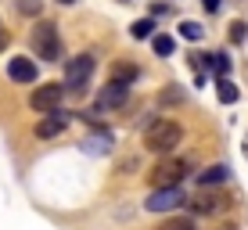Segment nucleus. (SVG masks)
I'll use <instances>...</instances> for the list:
<instances>
[{
    "mask_svg": "<svg viewBox=\"0 0 248 230\" xmlns=\"http://www.w3.org/2000/svg\"><path fill=\"white\" fill-rule=\"evenodd\" d=\"M180 140H184V130L173 119H155V123H148V130H144V144H148V151H155V155H173V151L180 148Z\"/></svg>",
    "mask_w": 248,
    "mask_h": 230,
    "instance_id": "1",
    "label": "nucleus"
},
{
    "mask_svg": "<svg viewBox=\"0 0 248 230\" xmlns=\"http://www.w3.org/2000/svg\"><path fill=\"white\" fill-rule=\"evenodd\" d=\"M93 69H97V58L93 54H79V58H72V61L65 65V83L62 87L68 90V93H87V83H90V76H93Z\"/></svg>",
    "mask_w": 248,
    "mask_h": 230,
    "instance_id": "2",
    "label": "nucleus"
},
{
    "mask_svg": "<svg viewBox=\"0 0 248 230\" xmlns=\"http://www.w3.org/2000/svg\"><path fill=\"white\" fill-rule=\"evenodd\" d=\"M32 50H36V58H44V61H62V36H58L54 22H40L36 29H32Z\"/></svg>",
    "mask_w": 248,
    "mask_h": 230,
    "instance_id": "3",
    "label": "nucleus"
},
{
    "mask_svg": "<svg viewBox=\"0 0 248 230\" xmlns=\"http://www.w3.org/2000/svg\"><path fill=\"white\" fill-rule=\"evenodd\" d=\"M191 162L187 158H162L155 169H151V184L155 187H180V180L187 176Z\"/></svg>",
    "mask_w": 248,
    "mask_h": 230,
    "instance_id": "4",
    "label": "nucleus"
},
{
    "mask_svg": "<svg viewBox=\"0 0 248 230\" xmlns=\"http://www.w3.org/2000/svg\"><path fill=\"white\" fill-rule=\"evenodd\" d=\"M180 205H187L184 187H155L151 198L144 201V209H148V212H176Z\"/></svg>",
    "mask_w": 248,
    "mask_h": 230,
    "instance_id": "5",
    "label": "nucleus"
},
{
    "mask_svg": "<svg viewBox=\"0 0 248 230\" xmlns=\"http://www.w3.org/2000/svg\"><path fill=\"white\" fill-rule=\"evenodd\" d=\"M62 97H65V87L62 83H47V87H36L32 90V97H29V105L36 108V112H58V105H62Z\"/></svg>",
    "mask_w": 248,
    "mask_h": 230,
    "instance_id": "6",
    "label": "nucleus"
},
{
    "mask_svg": "<svg viewBox=\"0 0 248 230\" xmlns=\"http://www.w3.org/2000/svg\"><path fill=\"white\" fill-rule=\"evenodd\" d=\"M126 101H130V87H123V83H115V79H108V87L97 93V108H101V112L123 108Z\"/></svg>",
    "mask_w": 248,
    "mask_h": 230,
    "instance_id": "7",
    "label": "nucleus"
},
{
    "mask_svg": "<svg viewBox=\"0 0 248 230\" xmlns=\"http://www.w3.org/2000/svg\"><path fill=\"white\" fill-rule=\"evenodd\" d=\"M65 126H68V112H47L44 119L36 123V137L40 140H50V137H58V133H65Z\"/></svg>",
    "mask_w": 248,
    "mask_h": 230,
    "instance_id": "8",
    "label": "nucleus"
},
{
    "mask_svg": "<svg viewBox=\"0 0 248 230\" xmlns=\"http://www.w3.org/2000/svg\"><path fill=\"white\" fill-rule=\"evenodd\" d=\"M7 76H11L15 83H36V61L32 58H11V65H7Z\"/></svg>",
    "mask_w": 248,
    "mask_h": 230,
    "instance_id": "9",
    "label": "nucleus"
},
{
    "mask_svg": "<svg viewBox=\"0 0 248 230\" xmlns=\"http://www.w3.org/2000/svg\"><path fill=\"white\" fill-rule=\"evenodd\" d=\"M187 205H191V212H198V216H216V212L227 209V201L216 198V194H198V198H191Z\"/></svg>",
    "mask_w": 248,
    "mask_h": 230,
    "instance_id": "10",
    "label": "nucleus"
},
{
    "mask_svg": "<svg viewBox=\"0 0 248 230\" xmlns=\"http://www.w3.org/2000/svg\"><path fill=\"white\" fill-rule=\"evenodd\" d=\"M230 180V166L227 162H219V166H209L205 173H198V187H219Z\"/></svg>",
    "mask_w": 248,
    "mask_h": 230,
    "instance_id": "11",
    "label": "nucleus"
},
{
    "mask_svg": "<svg viewBox=\"0 0 248 230\" xmlns=\"http://www.w3.org/2000/svg\"><path fill=\"white\" fill-rule=\"evenodd\" d=\"M83 148H87L90 155H105V151H112V133H108V130L93 133V137H87V140H83Z\"/></svg>",
    "mask_w": 248,
    "mask_h": 230,
    "instance_id": "12",
    "label": "nucleus"
},
{
    "mask_svg": "<svg viewBox=\"0 0 248 230\" xmlns=\"http://www.w3.org/2000/svg\"><path fill=\"white\" fill-rule=\"evenodd\" d=\"M137 76H140V69H137V65H130V61H119L115 69H112V79H115V83H123V87L137 83Z\"/></svg>",
    "mask_w": 248,
    "mask_h": 230,
    "instance_id": "13",
    "label": "nucleus"
},
{
    "mask_svg": "<svg viewBox=\"0 0 248 230\" xmlns=\"http://www.w3.org/2000/svg\"><path fill=\"white\" fill-rule=\"evenodd\" d=\"M216 97L223 101V105H234V101L241 97V90H237V83H230V79H219V83H216Z\"/></svg>",
    "mask_w": 248,
    "mask_h": 230,
    "instance_id": "14",
    "label": "nucleus"
},
{
    "mask_svg": "<svg viewBox=\"0 0 248 230\" xmlns=\"http://www.w3.org/2000/svg\"><path fill=\"white\" fill-rule=\"evenodd\" d=\"M130 36H133V40H151V36H155V18L133 22V25H130Z\"/></svg>",
    "mask_w": 248,
    "mask_h": 230,
    "instance_id": "15",
    "label": "nucleus"
},
{
    "mask_svg": "<svg viewBox=\"0 0 248 230\" xmlns=\"http://www.w3.org/2000/svg\"><path fill=\"white\" fill-rule=\"evenodd\" d=\"M151 47H155V54H162V58H169L176 50V40L169 36V32H158V36H151Z\"/></svg>",
    "mask_w": 248,
    "mask_h": 230,
    "instance_id": "16",
    "label": "nucleus"
},
{
    "mask_svg": "<svg viewBox=\"0 0 248 230\" xmlns=\"http://www.w3.org/2000/svg\"><path fill=\"white\" fill-rule=\"evenodd\" d=\"M158 230H198V223H194V216H169Z\"/></svg>",
    "mask_w": 248,
    "mask_h": 230,
    "instance_id": "17",
    "label": "nucleus"
},
{
    "mask_svg": "<svg viewBox=\"0 0 248 230\" xmlns=\"http://www.w3.org/2000/svg\"><path fill=\"white\" fill-rule=\"evenodd\" d=\"M180 36H184V40H194V44H198V40L205 36V25H202V22H180Z\"/></svg>",
    "mask_w": 248,
    "mask_h": 230,
    "instance_id": "18",
    "label": "nucleus"
},
{
    "mask_svg": "<svg viewBox=\"0 0 248 230\" xmlns=\"http://www.w3.org/2000/svg\"><path fill=\"white\" fill-rule=\"evenodd\" d=\"M209 65H212V72H216L219 79H227V76H230V58L227 54H209Z\"/></svg>",
    "mask_w": 248,
    "mask_h": 230,
    "instance_id": "19",
    "label": "nucleus"
},
{
    "mask_svg": "<svg viewBox=\"0 0 248 230\" xmlns=\"http://www.w3.org/2000/svg\"><path fill=\"white\" fill-rule=\"evenodd\" d=\"M18 11L22 15H40L44 11V0H18Z\"/></svg>",
    "mask_w": 248,
    "mask_h": 230,
    "instance_id": "20",
    "label": "nucleus"
},
{
    "mask_svg": "<svg viewBox=\"0 0 248 230\" xmlns=\"http://www.w3.org/2000/svg\"><path fill=\"white\" fill-rule=\"evenodd\" d=\"M245 29H248V25H241V22H234V32H230V36H234V40H245Z\"/></svg>",
    "mask_w": 248,
    "mask_h": 230,
    "instance_id": "21",
    "label": "nucleus"
},
{
    "mask_svg": "<svg viewBox=\"0 0 248 230\" xmlns=\"http://www.w3.org/2000/svg\"><path fill=\"white\" fill-rule=\"evenodd\" d=\"M151 15H169V4H151Z\"/></svg>",
    "mask_w": 248,
    "mask_h": 230,
    "instance_id": "22",
    "label": "nucleus"
},
{
    "mask_svg": "<svg viewBox=\"0 0 248 230\" xmlns=\"http://www.w3.org/2000/svg\"><path fill=\"white\" fill-rule=\"evenodd\" d=\"M205 4V11H219V0H202Z\"/></svg>",
    "mask_w": 248,
    "mask_h": 230,
    "instance_id": "23",
    "label": "nucleus"
},
{
    "mask_svg": "<svg viewBox=\"0 0 248 230\" xmlns=\"http://www.w3.org/2000/svg\"><path fill=\"white\" fill-rule=\"evenodd\" d=\"M7 47V32H0V50H4Z\"/></svg>",
    "mask_w": 248,
    "mask_h": 230,
    "instance_id": "24",
    "label": "nucleus"
},
{
    "mask_svg": "<svg viewBox=\"0 0 248 230\" xmlns=\"http://www.w3.org/2000/svg\"><path fill=\"white\" fill-rule=\"evenodd\" d=\"M58 4H72V0H58Z\"/></svg>",
    "mask_w": 248,
    "mask_h": 230,
    "instance_id": "25",
    "label": "nucleus"
}]
</instances>
